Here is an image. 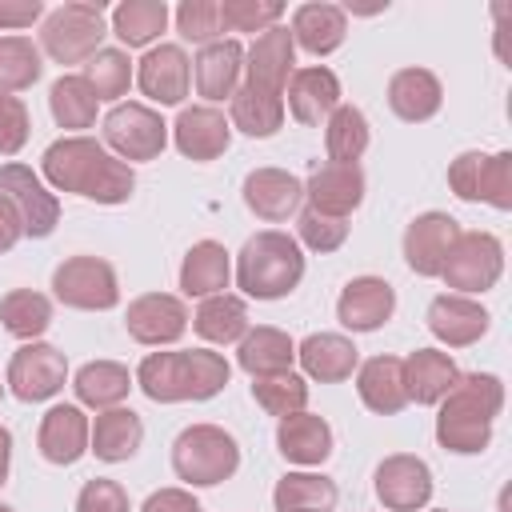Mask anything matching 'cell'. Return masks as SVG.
<instances>
[{
    "label": "cell",
    "mask_w": 512,
    "mask_h": 512,
    "mask_svg": "<svg viewBox=\"0 0 512 512\" xmlns=\"http://www.w3.org/2000/svg\"><path fill=\"white\" fill-rule=\"evenodd\" d=\"M0 200L12 204V212L20 216L24 236L44 240L52 236V228L60 224V200L56 192H48V184L28 168V164H0Z\"/></svg>",
    "instance_id": "30bf717a"
},
{
    "label": "cell",
    "mask_w": 512,
    "mask_h": 512,
    "mask_svg": "<svg viewBox=\"0 0 512 512\" xmlns=\"http://www.w3.org/2000/svg\"><path fill=\"white\" fill-rule=\"evenodd\" d=\"M368 116L352 104H340L332 116H328V128H324V148H328V160L332 164H356L364 152H368Z\"/></svg>",
    "instance_id": "60d3db41"
},
{
    "label": "cell",
    "mask_w": 512,
    "mask_h": 512,
    "mask_svg": "<svg viewBox=\"0 0 512 512\" xmlns=\"http://www.w3.org/2000/svg\"><path fill=\"white\" fill-rule=\"evenodd\" d=\"M276 448L292 464H304V468L324 464L332 456V428L324 416H312V412L284 416L276 428Z\"/></svg>",
    "instance_id": "f546056e"
},
{
    "label": "cell",
    "mask_w": 512,
    "mask_h": 512,
    "mask_svg": "<svg viewBox=\"0 0 512 512\" xmlns=\"http://www.w3.org/2000/svg\"><path fill=\"white\" fill-rule=\"evenodd\" d=\"M296 356H300V364H304V376H312V380H320V384H340V380H348V376L356 372V364H360L356 344H352L348 336H340V332H312V336L296 348Z\"/></svg>",
    "instance_id": "f1b7e54d"
},
{
    "label": "cell",
    "mask_w": 512,
    "mask_h": 512,
    "mask_svg": "<svg viewBox=\"0 0 512 512\" xmlns=\"http://www.w3.org/2000/svg\"><path fill=\"white\" fill-rule=\"evenodd\" d=\"M0 324L16 340H36L52 324V300L44 292H32V288H12L0 300Z\"/></svg>",
    "instance_id": "ab89813d"
},
{
    "label": "cell",
    "mask_w": 512,
    "mask_h": 512,
    "mask_svg": "<svg viewBox=\"0 0 512 512\" xmlns=\"http://www.w3.org/2000/svg\"><path fill=\"white\" fill-rule=\"evenodd\" d=\"M304 196H308V208L348 220V212L364 204V172L360 164H324L308 176Z\"/></svg>",
    "instance_id": "603a6c76"
},
{
    "label": "cell",
    "mask_w": 512,
    "mask_h": 512,
    "mask_svg": "<svg viewBox=\"0 0 512 512\" xmlns=\"http://www.w3.org/2000/svg\"><path fill=\"white\" fill-rule=\"evenodd\" d=\"M276 512H328L336 504V484L320 472H288L272 488Z\"/></svg>",
    "instance_id": "74e56055"
},
{
    "label": "cell",
    "mask_w": 512,
    "mask_h": 512,
    "mask_svg": "<svg viewBox=\"0 0 512 512\" xmlns=\"http://www.w3.org/2000/svg\"><path fill=\"white\" fill-rule=\"evenodd\" d=\"M124 328L136 344H176L188 328V308L180 296H168V292H144L128 304L124 312Z\"/></svg>",
    "instance_id": "5bb4252c"
},
{
    "label": "cell",
    "mask_w": 512,
    "mask_h": 512,
    "mask_svg": "<svg viewBox=\"0 0 512 512\" xmlns=\"http://www.w3.org/2000/svg\"><path fill=\"white\" fill-rule=\"evenodd\" d=\"M84 80L96 92V100H120L132 84V60L124 48H100L92 60H84Z\"/></svg>",
    "instance_id": "f6af8a7d"
},
{
    "label": "cell",
    "mask_w": 512,
    "mask_h": 512,
    "mask_svg": "<svg viewBox=\"0 0 512 512\" xmlns=\"http://www.w3.org/2000/svg\"><path fill=\"white\" fill-rule=\"evenodd\" d=\"M456 364L448 352H436V348H416L408 360H404V388H408V400L416 404H440L452 384H456Z\"/></svg>",
    "instance_id": "1f68e13d"
},
{
    "label": "cell",
    "mask_w": 512,
    "mask_h": 512,
    "mask_svg": "<svg viewBox=\"0 0 512 512\" xmlns=\"http://www.w3.org/2000/svg\"><path fill=\"white\" fill-rule=\"evenodd\" d=\"M168 144V124L148 104H116L104 116V148L116 152V160H156Z\"/></svg>",
    "instance_id": "8fae6325"
},
{
    "label": "cell",
    "mask_w": 512,
    "mask_h": 512,
    "mask_svg": "<svg viewBox=\"0 0 512 512\" xmlns=\"http://www.w3.org/2000/svg\"><path fill=\"white\" fill-rule=\"evenodd\" d=\"M72 388H76V400H80V404L104 412V408H116V404L128 396L132 376H128V368L116 364V360H88V364L76 372Z\"/></svg>",
    "instance_id": "8d00e7d4"
},
{
    "label": "cell",
    "mask_w": 512,
    "mask_h": 512,
    "mask_svg": "<svg viewBox=\"0 0 512 512\" xmlns=\"http://www.w3.org/2000/svg\"><path fill=\"white\" fill-rule=\"evenodd\" d=\"M96 92L88 88L84 76H60L52 88H48V108H52V120L60 128H92L96 124Z\"/></svg>",
    "instance_id": "b9f144b4"
},
{
    "label": "cell",
    "mask_w": 512,
    "mask_h": 512,
    "mask_svg": "<svg viewBox=\"0 0 512 512\" xmlns=\"http://www.w3.org/2000/svg\"><path fill=\"white\" fill-rule=\"evenodd\" d=\"M304 280V252L288 232L264 228L236 256V284L252 300H280Z\"/></svg>",
    "instance_id": "277c9868"
},
{
    "label": "cell",
    "mask_w": 512,
    "mask_h": 512,
    "mask_svg": "<svg viewBox=\"0 0 512 512\" xmlns=\"http://www.w3.org/2000/svg\"><path fill=\"white\" fill-rule=\"evenodd\" d=\"M232 124L244 132V136H276L280 124H284V96L276 92H264L256 84H240L232 92Z\"/></svg>",
    "instance_id": "d590c367"
},
{
    "label": "cell",
    "mask_w": 512,
    "mask_h": 512,
    "mask_svg": "<svg viewBox=\"0 0 512 512\" xmlns=\"http://www.w3.org/2000/svg\"><path fill=\"white\" fill-rule=\"evenodd\" d=\"M44 72V60H40V48L28 40V36H4L0 40V92H24L40 80Z\"/></svg>",
    "instance_id": "7bdbcfd3"
},
{
    "label": "cell",
    "mask_w": 512,
    "mask_h": 512,
    "mask_svg": "<svg viewBox=\"0 0 512 512\" xmlns=\"http://www.w3.org/2000/svg\"><path fill=\"white\" fill-rule=\"evenodd\" d=\"M428 332L440 340V344H448V348H468V344H476L484 332H488V324H492V316H488V308L480 304V300H472V296H460V292H444V296H436L432 304H428Z\"/></svg>",
    "instance_id": "2e32d148"
},
{
    "label": "cell",
    "mask_w": 512,
    "mask_h": 512,
    "mask_svg": "<svg viewBox=\"0 0 512 512\" xmlns=\"http://www.w3.org/2000/svg\"><path fill=\"white\" fill-rule=\"evenodd\" d=\"M356 392H360V400H364L368 412L396 416L408 404L404 360H396V356H372V360H364L360 372H356Z\"/></svg>",
    "instance_id": "4316f807"
},
{
    "label": "cell",
    "mask_w": 512,
    "mask_h": 512,
    "mask_svg": "<svg viewBox=\"0 0 512 512\" xmlns=\"http://www.w3.org/2000/svg\"><path fill=\"white\" fill-rule=\"evenodd\" d=\"M396 312V292L388 280L380 276H356L344 284L340 300H336V320L352 332H376L392 320Z\"/></svg>",
    "instance_id": "ac0fdd59"
},
{
    "label": "cell",
    "mask_w": 512,
    "mask_h": 512,
    "mask_svg": "<svg viewBox=\"0 0 512 512\" xmlns=\"http://www.w3.org/2000/svg\"><path fill=\"white\" fill-rule=\"evenodd\" d=\"M40 172L56 192H72L96 204H128L136 192V172L92 136L52 140L44 148Z\"/></svg>",
    "instance_id": "6da1fadb"
},
{
    "label": "cell",
    "mask_w": 512,
    "mask_h": 512,
    "mask_svg": "<svg viewBox=\"0 0 512 512\" xmlns=\"http://www.w3.org/2000/svg\"><path fill=\"white\" fill-rule=\"evenodd\" d=\"M504 408V384L492 372H468L456 376L452 392L440 400L436 412V440L448 452L472 456L484 452L492 440V420Z\"/></svg>",
    "instance_id": "7a4b0ae2"
},
{
    "label": "cell",
    "mask_w": 512,
    "mask_h": 512,
    "mask_svg": "<svg viewBox=\"0 0 512 512\" xmlns=\"http://www.w3.org/2000/svg\"><path fill=\"white\" fill-rule=\"evenodd\" d=\"M68 380V360L60 348L52 344H40V340H28L24 348L12 352L8 360V388L16 400L24 404H40V400H52Z\"/></svg>",
    "instance_id": "7c38bea8"
},
{
    "label": "cell",
    "mask_w": 512,
    "mask_h": 512,
    "mask_svg": "<svg viewBox=\"0 0 512 512\" xmlns=\"http://www.w3.org/2000/svg\"><path fill=\"white\" fill-rule=\"evenodd\" d=\"M296 228H300V240L312 248V252H336L344 240H348V220H340V216H324V212H316V208H304L300 212V220H296Z\"/></svg>",
    "instance_id": "c3c4849f"
},
{
    "label": "cell",
    "mask_w": 512,
    "mask_h": 512,
    "mask_svg": "<svg viewBox=\"0 0 512 512\" xmlns=\"http://www.w3.org/2000/svg\"><path fill=\"white\" fill-rule=\"evenodd\" d=\"M0 392H4V384H0Z\"/></svg>",
    "instance_id": "680465c9"
},
{
    "label": "cell",
    "mask_w": 512,
    "mask_h": 512,
    "mask_svg": "<svg viewBox=\"0 0 512 512\" xmlns=\"http://www.w3.org/2000/svg\"><path fill=\"white\" fill-rule=\"evenodd\" d=\"M220 20L232 32H268L280 24L284 4L280 0H220Z\"/></svg>",
    "instance_id": "bcb514c9"
},
{
    "label": "cell",
    "mask_w": 512,
    "mask_h": 512,
    "mask_svg": "<svg viewBox=\"0 0 512 512\" xmlns=\"http://www.w3.org/2000/svg\"><path fill=\"white\" fill-rule=\"evenodd\" d=\"M0 512H12V508H8V504H0Z\"/></svg>",
    "instance_id": "9f6ffc18"
},
{
    "label": "cell",
    "mask_w": 512,
    "mask_h": 512,
    "mask_svg": "<svg viewBox=\"0 0 512 512\" xmlns=\"http://www.w3.org/2000/svg\"><path fill=\"white\" fill-rule=\"evenodd\" d=\"M240 196H244L248 212H256V216L268 220V224H280V220H288V216L300 208L304 184H300L292 172H284V168H252V172L244 176Z\"/></svg>",
    "instance_id": "44dd1931"
},
{
    "label": "cell",
    "mask_w": 512,
    "mask_h": 512,
    "mask_svg": "<svg viewBox=\"0 0 512 512\" xmlns=\"http://www.w3.org/2000/svg\"><path fill=\"white\" fill-rule=\"evenodd\" d=\"M108 36L104 4L100 0H68L52 8L40 24V48L56 64H84L100 52V40Z\"/></svg>",
    "instance_id": "5b68a950"
},
{
    "label": "cell",
    "mask_w": 512,
    "mask_h": 512,
    "mask_svg": "<svg viewBox=\"0 0 512 512\" xmlns=\"http://www.w3.org/2000/svg\"><path fill=\"white\" fill-rule=\"evenodd\" d=\"M460 236V224L448 212H424L404 228V264L416 276H440L452 244Z\"/></svg>",
    "instance_id": "9a60e30c"
},
{
    "label": "cell",
    "mask_w": 512,
    "mask_h": 512,
    "mask_svg": "<svg viewBox=\"0 0 512 512\" xmlns=\"http://www.w3.org/2000/svg\"><path fill=\"white\" fill-rule=\"evenodd\" d=\"M196 64V92L216 104V100H232V92L240 88V72H244V48L240 40H212L200 48Z\"/></svg>",
    "instance_id": "d4e9b609"
},
{
    "label": "cell",
    "mask_w": 512,
    "mask_h": 512,
    "mask_svg": "<svg viewBox=\"0 0 512 512\" xmlns=\"http://www.w3.org/2000/svg\"><path fill=\"white\" fill-rule=\"evenodd\" d=\"M28 132H32V120L24 100L0 92V156H16L28 144Z\"/></svg>",
    "instance_id": "681fc988"
},
{
    "label": "cell",
    "mask_w": 512,
    "mask_h": 512,
    "mask_svg": "<svg viewBox=\"0 0 512 512\" xmlns=\"http://www.w3.org/2000/svg\"><path fill=\"white\" fill-rule=\"evenodd\" d=\"M172 468L184 484L212 488L240 468V444L220 424H192L172 444Z\"/></svg>",
    "instance_id": "8992f818"
},
{
    "label": "cell",
    "mask_w": 512,
    "mask_h": 512,
    "mask_svg": "<svg viewBox=\"0 0 512 512\" xmlns=\"http://www.w3.org/2000/svg\"><path fill=\"white\" fill-rule=\"evenodd\" d=\"M192 328L208 344H236L248 332V304L240 296H228V292L204 296L200 308H196V316H192Z\"/></svg>",
    "instance_id": "e575fe53"
},
{
    "label": "cell",
    "mask_w": 512,
    "mask_h": 512,
    "mask_svg": "<svg viewBox=\"0 0 512 512\" xmlns=\"http://www.w3.org/2000/svg\"><path fill=\"white\" fill-rule=\"evenodd\" d=\"M76 512H128V492L116 480H88L76 496Z\"/></svg>",
    "instance_id": "f907efd6"
},
{
    "label": "cell",
    "mask_w": 512,
    "mask_h": 512,
    "mask_svg": "<svg viewBox=\"0 0 512 512\" xmlns=\"http://www.w3.org/2000/svg\"><path fill=\"white\" fill-rule=\"evenodd\" d=\"M168 28V4L164 0H124L112 8V32L128 48L152 44Z\"/></svg>",
    "instance_id": "f35d334b"
},
{
    "label": "cell",
    "mask_w": 512,
    "mask_h": 512,
    "mask_svg": "<svg viewBox=\"0 0 512 512\" xmlns=\"http://www.w3.org/2000/svg\"><path fill=\"white\" fill-rule=\"evenodd\" d=\"M8 464H12V432L0 424V484L8 480Z\"/></svg>",
    "instance_id": "11a10c76"
},
{
    "label": "cell",
    "mask_w": 512,
    "mask_h": 512,
    "mask_svg": "<svg viewBox=\"0 0 512 512\" xmlns=\"http://www.w3.org/2000/svg\"><path fill=\"white\" fill-rule=\"evenodd\" d=\"M144 444V424L132 408H104L92 424V436H88V452H96L100 460L108 464H120V460H132Z\"/></svg>",
    "instance_id": "4dcf8cb0"
},
{
    "label": "cell",
    "mask_w": 512,
    "mask_h": 512,
    "mask_svg": "<svg viewBox=\"0 0 512 512\" xmlns=\"http://www.w3.org/2000/svg\"><path fill=\"white\" fill-rule=\"evenodd\" d=\"M236 360L248 376H272V372H292V360H296V344L288 332L280 328H248L240 348H236Z\"/></svg>",
    "instance_id": "836d02e7"
},
{
    "label": "cell",
    "mask_w": 512,
    "mask_h": 512,
    "mask_svg": "<svg viewBox=\"0 0 512 512\" xmlns=\"http://www.w3.org/2000/svg\"><path fill=\"white\" fill-rule=\"evenodd\" d=\"M88 436H92L88 416L76 404H56L44 412L36 444H40V456L48 464H76L88 452Z\"/></svg>",
    "instance_id": "cb8c5ba5"
},
{
    "label": "cell",
    "mask_w": 512,
    "mask_h": 512,
    "mask_svg": "<svg viewBox=\"0 0 512 512\" xmlns=\"http://www.w3.org/2000/svg\"><path fill=\"white\" fill-rule=\"evenodd\" d=\"M20 236H24L20 216L12 212V204H8V200H0V252H12Z\"/></svg>",
    "instance_id": "db71d44e"
},
{
    "label": "cell",
    "mask_w": 512,
    "mask_h": 512,
    "mask_svg": "<svg viewBox=\"0 0 512 512\" xmlns=\"http://www.w3.org/2000/svg\"><path fill=\"white\" fill-rule=\"evenodd\" d=\"M252 396H256V404L268 412V416H296V412H304V404H308V384H304V376H296V372H272V376H252Z\"/></svg>",
    "instance_id": "ee69618b"
},
{
    "label": "cell",
    "mask_w": 512,
    "mask_h": 512,
    "mask_svg": "<svg viewBox=\"0 0 512 512\" xmlns=\"http://www.w3.org/2000/svg\"><path fill=\"white\" fill-rule=\"evenodd\" d=\"M140 512H204V508H200V500H196L192 492H184V488H160V492H152V496L144 500Z\"/></svg>",
    "instance_id": "816d5d0a"
},
{
    "label": "cell",
    "mask_w": 512,
    "mask_h": 512,
    "mask_svg": "<svg viewBox=\"0 0 512 512\" xmlns=\"http://www.w3.org/2000/svg\"><path fill=\"white\" fill-rule=\"evenodd\" d=\"M232 368L220 352L192 348V352H148L136 368V384L156 404L180 400H212L228 384Z\"/></svg>",
    "instance_id": "3957f363"
},
{
    "label": "cell",
    "mask_w": 512,
    "mask_h": 512,
    "mask_svg": "<svg viewBox=\"0 0 512 512\" xmlns=\"http://www.w3.org/2000/svg\"><path fill=\"white\" fill-rule=\"evenodd\" d=\"M44 16L40 0H0V28H32Z\"/></svg>",
    "instance_id": "f5cc1de1"
},
{
    "label": "cell",
    "mask_w": 512,
    "mask_h": 512,
    "mask_svg": "<svg viewBox=\"0 0 512 512\" xmlns=\"http://www.w3.org/2000/svg\"><path fill=\"white\" fill-rule=\"evenodd\" d=\"M292 64H296V44H292V32L284 24L260 32L252 40V48L244 52V84H256L264 92H276L284 96L288 88V76H292Z\"/></svg>",
    "instance_id": "e0dca14e"
},
{
    "label": "cell",
    "mask_w": 512,
    "mask_h": 512,
    "mask_svg": "<svg viewBox=\"0 0 512 512\" xmlns=\"http://www.w3.org/2000/svg\"><path fill=\"white\" fill-rule=\"evenodd\" d=\"M504 272V244L492 232H460L440 276L448 288H456L460 296L472 292H488Z\"/></svg>",
    "instance_id": "9c48e42d"
},
{
    "label": "cell",
    "mask_w": 512,
    "mask_h": 512,
    "mask_svg": "<svg viewBox=\"0 0 512 512\" xmlns=\"http://www.w3.org/2000/svg\"><path fill=\"white\" fill-rule=\"evenodd\" d=\"M372 488L388 512H416L432 500V468L412 452H396L376 464Z\"/></svg>",
    "instance_id": "4fadbf2b"
},
{
    "label": "cell",
    "mask_w": 512,
    "mask_h": 512,
    "mask_svg": "<svg viewBox=\"0 0 512 512\" xmlns=\"http://www.w3.org/2000/svg\"><path fill=\"white\" fill-rule=\"evenodd\" d=\"M344 36H348V16L340 4L312 0V4H300L292 12V44H300L312 56L336 52L344 44Z\"/></svg>",
    "instance_id": "83f0119b"
},
{
    "label": "cell",
    "mask_w": 512,
    "mask_h": 512,
    "mask_svg": "<svg viewBox=\"0 0 512 512\" xmlns=\"http://www.w3.org/2000/svg\"><path fill=\"white\" fill-rule=\"evenodd\" d=\"M284 108L300 120V124H320L340 108V80L332 68L324 64H308V68H292L288 88H284Z\"/></svg>",
    "instance_id": "d6986e66"
},
{
    "label": "cell",
    "mask_w": 512,
    "mask_h": 512,
    "mask_svg": "<svg viewBox=\"0 0 512 512\" xmlns=\"http://www.w3.org/2000/svg\"><path fill=\"white\" fill-rule=\"evenodd\" d=\"M176 32L192 44H212L220 40L224 32V20H220V8L216 0H184L176 8Z\"/></svg>",
    "instance_id": "7dc6e473"
},
{
    "label": "cell",
    "mask_w": 512,
    "mask_h": 512,
    "mask_svg": "<svg viewBox=\"0 0 512 512\" xmlns=\"http://www.w3.org/2000/svg\"><path fill=\"white\" fill-rule=\"evenodd\" d=\"M448 188L460 200L492 204L496 212L512 208V152H460L448 164Z\"/></svg>",
    "instance_id": "52a82bcc"
},
{
    "label": "cell",
    "mask_w": 512,
    "mask_h": 512,
    "mask_svg": "<svg viewBox=\"0 0 512 512\" xmlns=\"http://www.w3.org/2000/svg\"><path fill=\"white\" fill-rule=\"evenodd\" d=\"M172 136H176V148L188 156V160H216L228 152V140H232V124L224 120L220 108L212 104H192L176 116L172 124Z\"/></svg>",
    "instance_id": "7402d4cb"
},
{
    "label": "cell",
    "mask_w": 512,
    "mask_h": 512,
    "mask_svg": "<svg viewBox=\"0 0 512 512\" xmlns=\"http://www.w3.org/2000/svg\"><path fill=\"white\" fill-rule=\"evenodd\" d=\"M52 292L60 304L80 308V312H108L120 304L116 268L100 256H68L64 264H56Z\"/></svg>",
    "instance_id": "ba28073f"
},
{
    "label": "cell",
    "mask_w": 512,
    "mask_h": 512,
    "mask_svg": "<svg viewBox=\"0 0 512 512\" xmlns=\"http://www.w3.org/2000/svg\"><path fill=\"white\" fill-rule=\"evenodd\" d=\"M228 276H232V260H228V248L216 244V240H200L188 248L184 264H180V292L184 296H216L228 288Z\"/></svg>",
    "instance_id": "d6a6232c"
},
{
    "label": "cell",
    "mask_w": 512,
    "mask_h": 512,
    "mask_svg": "<svg viewBox=\"0 0 512 512\" xmlns=\"http://www.w3.org/2000/svg\"><path fill=\"white\" fill-rule=\"evenodd\" d=\"M432 512H448V508H432Z\"/></svg>",
    "instance_id": "6f0895ef"
},
{
    "label": "cell",
    "mask_w": 512,
    "mask_h": 512,
    "mask_svg": "<svg viewBox=\"0 0 512 512\" xmlns=\"http://www.w3.org/2000/svg\"><path fill=\"white\" fill-rule=\"evenodd\" d=\"M440 104H444V88H440L436 72H428V68H400V72H392V80H388V108L400 120L424 124V120H432L440 112Z\"/></svg>",
    "instance_id": "484cf974"
},
{
    "label": "cell",
    "mask_w": 512,
    "mask_h": 512,
    "mask_svg": "<svg viewBox=\"0 0 512 512\" xmlns=\"http://www.w3.org/2000/svg\"><path fill=\"white\" fill-rule=\"evenodd\" d=\"M188 80H192V60L180 44H160L148 48L140 68H136V84L148 100L156 104H180L188 96Z\"/></svg>",
    "instance_id": "ffe728a7"
}]
</instances>
